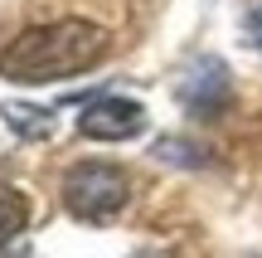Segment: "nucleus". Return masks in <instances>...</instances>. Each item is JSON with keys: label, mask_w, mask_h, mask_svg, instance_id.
Listing matches in <instances>:
<instances>
[{"label": "nucleus", "mask_w": 262, "mask_h": 258, "mask_svg": "<svg viewBox=\"0 0 262 258\" xmlns=\"http://www.w3.org/2000/svg\"><path fill=\"white\" fill-rule=\"evenodd\" d=\"M175 97H180L194 117H219V112L228 107V97H233V78H228L224 58H214V54L194 58V64L180 73Z\"/></svg>", "instance_id": "7ed1b4c3"}, {"label": "nucleus", "mask_w": 262, "mask_h": 258, "mask_svg": "<svg viewBox=\"0 0 262 258\" xmlns=\"http://www.w3.org/2000/svg\"><path fill=\"white\" fill-rule=\"evenodd\" d=\"M248 39H253V49L262 54V5L253 10V15H248Z\"/></svg>", "instance_id": "6e6552de"}, {"label": "nucleus", "mask_w": 262, "mask_h": 258, "mask_svg": "<svg viewBox=\"0 0 262 258\" xmlns=\"http://www.w3.org/2000/svg\"><path fill=\"white\" fill-rule=\"evenodd\" d=\"M63 210L83 224H107L126 210L131 200V175L122 166H107V161H78L68 166L63 175Z\"/></svg>", "instance_id": "f03ea898"}, {"label": "nucleus", "mask_w": 262, "mask_h": 258, "mask_svg": "<svg viewBox=\"0 0 262 258\" xmlns=\"http://www.w3.org/2000/svg\"><path fill=\"white\" fill-rule=\"evenodd\" d=\"M156 161H165V166H204V151L180 142V136H160L156 142Z\"/></svg>", "instance_id": "0eeeda50"}, {"label": "nucleus", "mask_w": 262, "mask_h": 258, "mask_svg": "<svg viewBox=\"0 0 262 258\" xmlns=\"http://www.w3.org/2000/svg\"><path fill=\"white\" fill-rule=\"evenodd\" d=\"M107 58V29L93 19H54L34 25L0 49V78L10 83H58L78 78Z\"/></svg>", "instance_id": "f257e3e1"}, {"label": "nucleus", "mask_w": 262, "mask_h": 258, "mask_svg": "<svg viewBox=\"0 0 262 258\" xmlns=\"http://www.w3.org/2000/svg\"><path fill=\"white\" fill-rule=\"evenodd\" d=\"M78 132L88 142H131V136L146 132V107L136 97H97V103L83 107Z\"/></svg>", "instance_id": "20e7f679"}, {"label": "nucleus", "mask_w": 262, "mask_h": 258, "mask_svg": "<svg viewBox=\"0 0 262 258\" xmlns=\"http://www.w3.org/2000/svg\"><path fill=\"white\" fill-rule=\"evenodd\" d=\"M25 224H29V200L15 185L0 181V249H10V244L25 234Z\"/></svg>", "instance_id": "423d86ee"}, {"label": "nucleus", "mask_w": 262, "mask_h": 258, "mask_svg": "<svg viewBox=\"0 0 262 258\" xmlns=\"http://www.w3.org/2000/svg\"><path fill=\"white\" fill-rule=\"evenodd\" d=\"M0 117L15 136L25 142H49L54 136V112L49 107H34V103H0Z\"/></svg>", "instance_id": "39448f33"}]
</instances>
